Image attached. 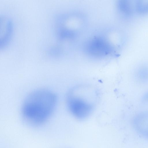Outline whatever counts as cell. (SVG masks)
<instances>
[{
  "mask_svg": "<svg viewBox=\"0 0 148 148\" xmlns=\"http://www.w3.org/2000/svg\"><path fill=\"white\" fill-rule=\"evenodd\" d=\"M56 94L50 90L42 89L31 92L22 104L21 112L24 119L34 125H39L51 117L57 103Z\"/></svg>",
  "mask_w": 148,
  "mask_h": 148,
  "instance_id": "6da1fadb",
  "label": "cell"
},
{
  "mask_svg": "<svg viewBox=\"0 0 148 148\" xmlns=\"http://www.w3.org/2000/svg\"><path fill=\"white\" fill-rule=\"evenodd\" d=\"M66 103L71 114L75 118L80 120L88 117L91 114L94 107L90 101L72 91L67 95Z\"/></svg>",
  "mask_w": 148,
  "mask_h": 148,
  "instance_id": "7a4b0ae2",
  "label": "cell"
},
{
  "mask_svg": "<svg viewBox=\"0 0 148 148\" xmlns=\"http://www.w3.org/2000/svg\"><path fill=\"white\" fill-rule=\"evenodd\" d=\"M112 45L106 39L95 36L88 40L84 45V50L89 55L95 57L107 56L114 51Z\"/></svg>",
  "mask_w": 148,
  "mask_h": 148,
  "instance_id": "3957f363",
  "label": "cell"
},
{
  "mask_svg": "<svg viewBox=\"0 0 148 148\" xmlns=\"http://www.w3.org/2000/svg\"><path fill=\"white\" fill-rule=\"evenodd\" d=\"M1 49L6 48L10 42L12 37L13 26L12 22L9 17L2 16L0 17Z\"/></svg>",
  "mask_w": 148,
  "mask_h": 148,
  "instance_id": "277c9868",
  "label": "cell"
},
{
  "mask_svg": "<svg viewBox=\"0 0 148 148\" xmlns=\"http://www.w3.org/2000/svg\"><path fill=\"white\" fill-rule=\"evenodd\" d=\"M132 125L138 134L148 140V113H142L136 115L132 120Z\"/></svg>",
  "mask_w": 148,
  "mask_h": 148,
  "instance_id": "5b68a950",
  "label": "cell"
},
{
  "mask_svg": "<svg viewBox=\"0 0 148 148\" xmlns=\"http://www.w3.org/2000/svg\"><path fill=\"white\" fill-rule=\"evenodd\" d=\"M132 3L130 1L120 0L117 3V6L119 11L125 16H131L133 12Z\"/></svg>",
  "mask_w": 148,
  "mask_h": 148,
  "instance_id": "8992f818",
  "label": "cell"
},
{
  "mask_svg": "<svg viewBox=\"0 0 148 148\" xmlns=\"http://www.w3.org/2000/svg\"><path fill=\"white\" fill-rule=\"evenodd\" d=\"M135 10L140 14L148 13V1H138L135 3Z\"/></svg>",
  "mask_w": 148,
  "mask_h": 148,
  "instance_id": "52a82bcc",
  "label": "cell"
},
{
  "mask_svg": "<svg viewBox=\"0 0 148 148\" xmlns=\"http://www.w3.org/2000/svg\"><path fill=\"white\" fill-rule=\"evenodd\" d=\"M137 75L139 80L142 82L148 81V70L142 69L138 72Z\"/></svg>",
  "mask_w": 148,
  "mask_h": 148,
  "instance_id": "ba28073f",
  "label": "cell"
},
{
  "mask_svg": "<svg viewBox=\"0 0 148 148\" xmlns=\"http://www.w3.org/2000/svg\"><path fill=\"white\" fill-rule=\"evenodd\" d=\"M143 99L145 101H148V93L145 95L143 97Z\"/></svg>",
  "mask_w": 148,
  "mask_h": 148,
  "instance_id": "9c48e42d",
  "label": "cell"
}]
</instances>
